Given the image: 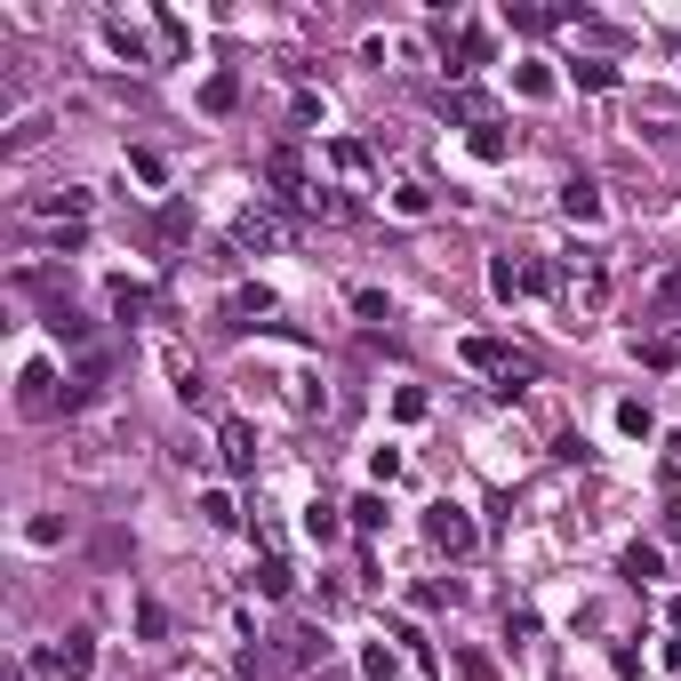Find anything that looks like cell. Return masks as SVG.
Segmentation results:
<instances>
[{
  "instance_id": "1",
  "label": "cell",
  "mask_w": 681,
  "mask_h": 681,
  "mask_svg": "<svg viewBox=\"0 0 681 681\" xmlns=\"http://www.w3.org/2000/svg\"><path fill=\"white\" fill-rule=\"evenodd\" d=\"M425 538H433V553H449V562H465L473 545H481V529H473V513L465 505H425Z\"/></svg>"
},
{
  "instance_id": "2",
  "label": "cell",
  "mask_w": 681,
  "mask_h": 681,
  "mask_svg": "<svg viewBox=\"0 0 681 681\" xmlns=\"http://www.w3.org/2000/svg\"><path fill=\"white\" fill-rule=\"evenodd\" d=\"M577 265H569V273H562V297H569V313H609V273H602V265H593V249H569Z\"/></svg>"
},
{
  "instance_id": "3",
  "label": "cell",
  "mask_w": 681,
  "mask_h": 681,
  "mask_svg": "<svg viewBox=\"0 0 681 681\" xmlns=\"http://www.w3.org/2000/svg\"><path fill=\"white\" fill-rule=\"evenodd\" d=\"M489 288H498L505 305H513V297H545L553 273H545L538 257H498V265H489Z\"/></svg>"
},
{
  "instance_id": "4",
  "label": "cell",
  "mask_w": 681,
  "mask_h": 681,
  "mask_svg": "<svg viewBox=\"0 0 681 681\" xmlns=\"http://www.w3.org/2000/svg\"><path fill=\"white\" fill-rule=\"evenodd\" d=\"M16 409H25V417H56V409H65V394H56V369H49V361H33L25 377H16Z\"/></svg>"
},
{
  "instance_id": "5",
  "label": "cell",
  "mask_w": 681,
  "mask_h": 681,
  "mask_svg": "<svg viewBox=\"0 0 681 681\" xmlns=\"http://www.w3.org/2000/svg\"><path fill=\"white\" fill-rule=\"evenodd\" d=\"M40 666H49V673H65V681H80V673L97 666V633H89V626H73L65 642H56L49 657H40Z\"/></svg>"
},
{
  "instance_id": "6",
  "label": "cell",
  "mask_w": 681,
  "mask_h": 681,
  "mask_svg": "<svg viewBox=\"0 0 681 681\" xmlns=\"http://www.w3.org/2000/svg\"><path fill=\"white\" fill-rule=\"evenodd\" d=\"M281 657H288V666H297V673L329 666V642H321V626H288V633H281Z\"/></svg>"
},
{
  "instance_id": "7",
  "label": "cell",
  "mask_w": 681,
  "mask_h": 681,
  "mask_svg": "<svg viewBox=\"0 0 681 681\" xmlns=\"http://www.w3.org/2000/svg\"><path fill=\"white\" fill-rule=\"evenodd\" d=\"M562 209H569V224H602V184H593V177H569V184H562Z\"/></svg>"
},
{
  "instance_id": "8",
  "label": "cell",
  "mask_w": 681,
  "mask_h": 681,
  "mask_svg": "<svg viewBox=\"0 0 681 681\" xmlns=\"http://www.w3.org/2000/svg\"><path fill=\"white\" fill-rule=\"evenodd\" d=\"M265 177H273V193H281V201H305V193H313V184H305V160L288 153V144H281L273 160H265Z\"/></svg>"
},
{
  "instance_id": "9",
  "label": "cell",
  "mask_w": 681,
  "mask_h": 681,
  "mask_svg": "<svg viewBox=\"0 0 681 681\" xmlns=\"http://www.w3.org/2000/svg\"><path fill=\"white\" fill-rule=\"evenodd\" d=\"M217 449H224V465H233V473H249V465H257V433H249V425H241V417H224V433H217Z\"/></svg>"
},
{
  "instance_id": "10",
  "label": "cell",
  "mask_w": 681,
  "mask_h": 681,
  "mask_svg": "<svg viewBox=\"0 0 681 681\" xmlns=\"http://www.w3.org/2000/svg\"><path fill=\"white\" fill-rule=\"evenodd\" d=\"M33 209H40V217H65V224H80V217H89V193H80V184H56V193H40Z\"/></svg>"
},
{
  "instance_id": "11",
  "label": "cell",
  "mask_w": 681,
  "mask_h": 681,
  "mask_svg": "<svg viewBox=\"0 0 681 681\" xmlns=\"http://www.w3.org/2000/svg\"><path fill=\"white\" fill-rule=\"evenodd\" d=\"M233 105H241V80H233V73H209V80H201V113H217V120H224Z\"/></svg>"
},
{
  "instance_id": "12",
  "label": "cell",
  "mask_w": 681,
  "mask_h": 681,
  "mask_svg": "<svg viewBox=\"0 0 681 681\" xmlns=\"http://www.w3.org/2000/svg\"><path fill=\"white\" fill-rule=\"evenodd\" d=\"M233 241H241V249H273V241H281V224H273V217H265V209H241V224H233Z\"/></svg>"
},
{
  "instance_id": "13",
  "label": "cell",
  "mask_w": 681,
  "mask_h": 681,
  "mask_svg": "<svg viewBox=\"0 0 681 681\" xmlns=\"http://www.w3.org/2000/svg\"><path fill=\"white\" fill-rule=\"evenodd\" d=\"M105 40H113V56H129V65H144V56H153V49H144V33L129 25V16H105Z\"/></svg>"
},
{
  "instance_id": "14",
  "label": "cell",
  "mask_w": 681,
  "mask_h": 681,
  "mask_svg": "<svg viewBox=\"0 0 681 681\" xmlns=\"http://www.w3.org/2000/svg\"><path fill=\"white\" fill-rule=\"evenodd\" d=\"M224 313H233V329H249V321H265V313H273V288H257V281H249V288H241V297H233V305H224Z\"/></svg>"
},
{
  "instance_id": "15",
  "label": "cell",
  "mask_w": 681,
  "mask_h": 681,
  "mask_svg": "<svg viewBox=\"0 0 681 681\" xmlns=\"http://www.w3.org/2000/svg\"><path fill=\"white\" fill-rule=\"evenodd\" d=\"M305 538H313V545H337V538H345V513H337V505H305Z\"/></svg>"
},
{
  "instance_id": "16",
  "label": "cell",
  "mask_w": 681,
  "mask_h": 681,
  "mask_svg": "<svg viewBox=\"0 0 681 681\" xmlns=\"http://www.w3.org/2000/svg\"><path fill=\"white\" fill-rule=\"evenodd\" d=\"M249 586L265 593V602H288V593H297V577H288V562H257V577Z\"/></svg>"
},
{
  "instance_id": "17",
  "label": "cell",
  "mask_w": 681,
  "mask_h": 681,
  "mask_svg": "<svg viewBox=\"0 0 681 681\" xmlns=\"http://www.w3.org/2000/svg\"><path fill=\"white\" fill-rule=\"evenodd\" d=\"M458 354H465L473 369H498V377H505V369H513V354H505V345H498V337H465V345H458Z\"/></svg>"
},
{
  "instance_id": "18",
  "label": "cell",
  "mask_w": 681,
  "mask_h": 681,
  "mask_svg": "<svg viewBox=\"0 0 681 681\" xmlns=\"http://www.w3.org/2000/svg\"><path fill=\"white\" fill-rule=\"evenodd\" d=\"M569 80H577V89H617V65H609V56H577Z\"/></svg>"
},
{
  "instance_id": "19",
  "label": "cell",
  "mask_w": 681,
  "mask_h": 681,
  "mask_svg": "<svg viewBox=\"0 0 681 681\" xmlns=\"http://www.w3.org/2000/svg\"><path fill=\"white\" fill-rule=\"evenodd\" d=\"M617 433H626V441H650V433H657L650 401H617Z\"/></svg>"
},
{
  "instance_id": "20",
  "label": "cell",
  "mask_w": 681,
  "mask_h": 681,
  "mask_svg": "<svg viewBox=\"0 0 681 681\" xmlns=\"http://www.w3.org/2000/svg\"><path fill=\"white\" fill-rule=\"evenodd\" d=\"M626 577H633V586H650V577H666V562H657V545H642V538H633V545H626Z\"/></svg>"
},
{
  "instance_id": "21",
  "label": "cell",
  "mask_w": 681,
  "mask_h": 681,
  "mask_svg": "<svg viewBox=\"0 0 681 681\" xmlns=\"http://www.w3.org/2000/svg\"><path fill=\"white\" fill-rule=\"evenodd\" d=\"M113 313H120V321L153 313V288H137V281H113Z\"/></svg>"
},
{
  "instance_id": "22",
  "label": "cell",
  "mask_w": 681,
  "mask_h": 681,
  "mask_svg": "<svg viewBox=\"0 0 681 681\" xmlns=\"http://www.w3.org/2000/svg\"><path fill=\"white\" fill-rule=\"evenodd\" d=\"M642 361H650V369H673V361H681V329H666V337H650V345H642Z\"/></svg>"
},
{
  "instance_id": "23",
  "label": "cell",
  "mask_w": 681,
  "mask_h": 681,
  "mask_svg": "<svg viewBox=\"0 0 681 681\" xmlns=\"http://www.w3.org/2000/svg\"><path fill=\"white\" fill-rule=\"evenodd\" d=\"M425 209H433L425 184H394V217H425Z\"/></svg>"
},
{
  "instance_id": "24",
  "label": "cell",
  "mask_w": 681,
  "mask_h": 681,
  "mask_svg": "<svg viewBox=\"0 0 681 681\" xmlns=\"http://www.w3.org/2000/svg\"><path fill=\"white\" fill-rule=\"evenodd\" d=\"M513 89L522 97H553V73L545 65H513Z\"/></svg>"
},
{
  "instance_id": "25",
  "label": "cell",
  "mask_w": 681,
  "mask_h": 681,
  "mask_svg": "<svg viewBox=\"0 0 681 681\" xmlns=\"http://www.w3.org/2000/svg\"><path fill=\"white\" fill-rule=\"evenodd\" d=\"M137 633H144V642H160V633H169V609H160V602H137Z\"/></svg>"
},
{
  "instance_id": "26",
  "label": "cell",
  "mask_w": 681,
  "mask_h": 681,
  "mask_svg": "<svg viewBox=\"0 0 681 681\" xmlns=\"http://www.w3.org/2000/svg\"><path fill=\"white\" fill-rule=\"evenodd\" d=\"M513 144H505V129H473V160H505Z\"/></svg>"
},
{
  "instance_id": "27",
  "label": "cell",
  "mask_w": 681,
  "mask_h": 681,
  "mask_svg": "<svg viewBox=\"0 0 681 681\" xmlns=\"http://www.w3.org/2000/svg\"><path fill=\"white\" fill-rule=\"evenodd\" d=\"M49 329H56V337H65V345H89V321H80V313H65V305H56V313H49Z\"/></svg>"
},
{
  "instance_id": "28",
  "label": "cell",
  "mask_w": 681,
  "mask_h": 681,
  "mask_svg": "<svg viewBox=\"0 0 681 681\" xmlns=\"http://www.w3.org/2000/svg\"><path fill=\"white\" fill-rule=\"evenodd\" d=\"M345 513H354V529H377V522H385V498H377V489H369V498H354Z\"/></svg>"
},
{
  "instance_id": "29",
  "label": "cell",
  "mask_w": 681,
  "mask_h": 681,
  "mask_svg": "<svg viewBox=\"0 0 681 681\" xmlns=\"http://www.w3.org/2000/svg\"><path fill=\"white\" fill-rule=\"evenodd\" d=\"M657 313H666V321H681V265H673L666 281H657Z\"/></svg>"
},
{
  "instance_id": "30",
  "label": "cell",
  "mask_w": 681,
  "mask_h": 681,
  "mask_svg": "<svg viewBox=\"0 0 681 681\" xmlns=\"http://www.w3.org/2000/svg\"><path fill=\"white\" fill-rule=\"evenodd\" d=\"M354 313L361 321H385V288H354Z\"/></svg>"
},
{
  "instance_id": "31",
  "label": "cell",
  "mask_w": 681,
  "mask_h": 681,
  "mask_svg": "<svg viewBox=\"0 0 681 681\" xmlns=\"http://www.w3.org/2000/svg\"><path fill=\"white\" fill-rule=\"evenodd\" d=\"M361 673H369V681H394V650H385V642H377V650H369V657H361Z\"/></svg>"
},
{
  "instance_id": "32",
  "label": "cell",
  "mask_w": 681,
  "mask_h": 681,
  "mask_svg": "<svg viewBox=\"0 0 681 681\" xmlns=\"http://www.w3.org/2000/svg\"><path fill=\"white\" fill-rule=\"evenodd\" d=\"M129 169H137L144 184H160V177H169V160H160V153H129Z\"/></svg>"
},
{
  "instance_id": "33",
  "label": "cell",
  "mask_w": 681,
  "mask_h": 681,
  "mask_svg": "<svg viewBox=\"0 0 681 681\" xmlns=\"http://www.w3.org/2000/svg\"><path fill=\"white\" fill-rule=\"evenodd\" d=\"M201 513H209L217 529H233V498H224V489H209V498H201Z\"/></svg>"
},
{
  "instance_id": "34",
  "label": "cell",
  "mask_w": 681,
  "mask_h": 681,
  "mask_svg": "<svg viewBox=\"0 0 681 681\" xmlns=\"http://www.w3.org/2000/svg\"><path fill=\"white\" fill-rule=\"evenodd\" d=\"M458 673H465V681H498V666H489L481 650H465V657H458Z\"/></svg>"
}]
</instances>
